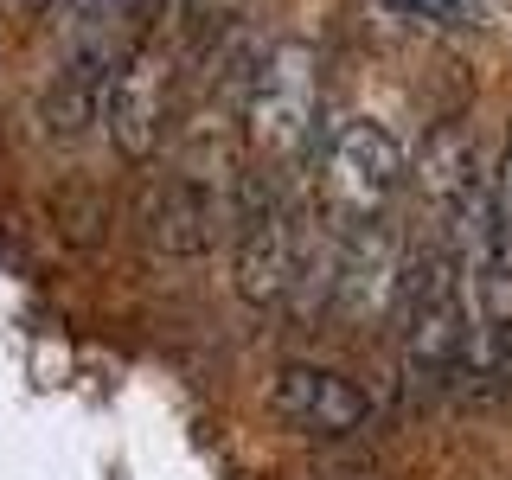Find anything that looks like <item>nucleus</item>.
Returning a JSON list of instances; mask_svg holds the SVG:
<instances>
[{"label":"nucleus","mask_w":512,"mask_h":480,"mask_svg":"<svg viewBox=\"0 0 512 480\" xmlns=\"http://www.w3.org/2000/svg\"><path fill=\"white\" fill-rule=\"evenodd\" d=\"M269 404H276V416L288 429H301V436H359L365 423H372V397L359 391L346 372H333V365H282L276 378H269Z\"/></svg>","instance_id":"obj_9"},{"label":"nucleus","mask_w":512,"mask_h":480,"mask_svg":"<svg viewBox=\"0 0 512 480\" xmlns=\"http://www.w3.org/2000/svg\"><path fill=\"white\" fill-rule=\"evenodd\" d=\"M173 84H180V64H173L167 45L141 39L128 45L116 77H109V96H103V135L109 148L135 167L167 148V128H173Z\"/></svg>","instance_id":"obj_5"},{"label":"nucleus","mask_w":512,"mask_h":480,"mask_svg":"<svg viewBox=\"0 0 512 480\" xmlns=\"http://www.w3.org/2000/svg\"><path fill=\"white\" fill-rule=\"evenodd\" d=\"M173 7H180V20H192V26L224 32V26H237V20H244V7H250V0H173Z\"/></svg>","instance_id":"obj_11"},{"label":"nucleus","mask_w":512,"mask_h":480,"mask_svg":"<svg viewBox=\"0 0 512 480\" xmlns=\"http://www.w3.org/2000/svg\"><path fill=\"white\" fill-rule=\"evenodd\" d=\"M314 199H301L276 167L256 160L231 186V282L250 308H282L301 288V263L314 244Z\"/></svg>","instance_id":"obj_2"},{"label":"nucleus","mask_w":512,"mask_h":480,"mask_svg":"<svg viewBox=\"0 0 512 480\" xmlns=\"http://www.w3.org/2000/svg\"><path fill=\"white\" fill-rule=\"evenodd\" d=\"M135 224H141V244L167 263H192L218 244V224H231V205L218 199L212 180L173 167V173H154L141 186V205H135Z\"/></svg>","instance_id":"obj_7"},{"label":"nucleus","mask_w":512,"mask_h":480,"mask_svg":"<svg viewBox=\"0 0 512 480\" xmlns=\"http://www.w3.org/2000/svg\"><path fill=\"white\" fill-rule=\"evenodd\" d=\"M410 180L423 192V205L436 212V224H461L493 192V173H487V160H480V135L455 116L423 135V148L410 160Z\"/></svg>","instance_id":"obj_8"},{"label":"nucleus","mask_w":512,"mask_h":480,"mask_svg":"<svg viewBox=\"0 0 512 480\" xmlns=\"http://www.w3.org/2000/svg\"><path fill=\"white\" fill-rule=\"evenodd\" d=\"M320 135V52L308 39H269L244 96V141L263 167H295Z\"/></svg>","instance_id":"obj_4"},{"label":"nucleus","mask_w":512,"mask_h":480,"mask_svg":"<svg viewBox=\"0 0 512 480\" xmlns=\"http://www.w3.org/2000/svg\"><path fill=\"white\" fill-rule=\"evenodd\" d=\"M154 7H160V0H122V13H135V20H148Z\"/></svg>","instance_id":"obj_15"},{"label":"nucleus","mask_w":512,"mask_h":480,"mask_svg":"<svg viewBox=\"0 0 512 480\" xmlns=\"http://www.w3.org/2000/svg\"><path fill=\"white\" fill-rule=\"evenodd\" d=\"M404 180H410L404 141L372 116H352L320 141L308 199H314V212H320L327 231H359V224L391 212V199L404 192Z\"/></svg>","instance_id":"obj_3"},{"label":"nucleus","mask_w":512,"mask_h":480,"mask_svg":"<svg viewBox=\"0 0 512 480\" xmlns=\"http://www.w3.org/2000/svg\"><path fill=\"white\" fill-rule=\"evenodd\" d=\"M397 7H410V13H455L461 0H397Z\"/></svg>","instance_id":"obj_14"},{"label":"nucleus","mask_w":512,"mask_h":480,"mask_svg":"<svg viewBox=\"0 0 512 480\" xmlns=\"http://www.w3.org/2000/svg\"><path fill=\"white\" fill-rule=\"evenodd\" d=\"M493 205L512 218V128H506V148H500V160H493Z\"/></svg>","instance_id":"obj_13"},{"label":"nucleus","mask_w":512,"mask_h":480,"mask_svg":"<svg viewBox=\"0 0 512 480\" xmlns=\"http://www.w3.org/2000/svg\"><path fill=\"white\" fill-rule=\"evenodd\" d=\"M397 359L416 397H436L461 378L474 352V314H468V269H461V244L448 224L410 237V269L397 288Z\"/></svg>","instance_id":"obj_1"},{"label":"nucleus","mask_w":512,"mask_h":480,"mask_svg":"<svg viewBox=\"0 0 512 480\" xmlns=\"http://www.w3.org/2000/svg\"><path fill=\"white\" fill-rule=\"evenodd\" d=\"M13 7H26V13H45V7H58V0H13Z\"/></svg>","instance_id":"obj_16"},{"label":"nucleus","mask_w":512,"mask_h":480,"mask_svg":"<svg viewBox=\"0 0 512 480\" xmlns=\"http://www.w3.org/2000/svg\"><path fill=\"white\" fill-rule=\"evenodd\" d=\"M116 7H122V0H64V13L77 20V32H103V20Z\"/></svg>","instance_id":"obj_12"},{"label":"nucleus","mask_w":512,"mask_h":480,"mask_svg":"<svg viewBox=\"0 0 512 480\" xmlns=\"http://www.w3.org/2000/svg\"><path fill=\"white\" fill-rule=\"evenodd\" d=\"M410 269V231L391 212L359 224V231H340V269H333V301L327 308L346 320V327H372V320L397 314V288H404Z\"/></svg>","instance_id":"obj_6"},{"label":"nucleus","mask_w":512,"mask_h":480,"mask_svg":"<svg viewBox=\"0 0 512 480\" xmlns=\"http://www.w3.org/2000/svg\"><path fill=\"white\" fill-rule=\"evenodd\" d=\"M116 39H103V32H84L77 39V52L58 64L52 77H45L39 90V122L52 141H77L90 122H103V96H109V77H116Z\"/></svg>","instance_id":"obj_10"}]
</instances>
